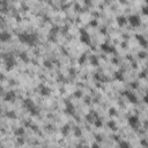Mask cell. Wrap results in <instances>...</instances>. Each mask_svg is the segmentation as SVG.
Instances as JSON below:
<instances>
[{
    "mask_svg": "<svg viewBox=\"0 0 148 148\" xmlns=\"http://www.w3.org/2000/svg\"><path fill=\"white\" fill-rule=\"evenodd\" d=\"M19 39H20L22 43L31 45V44H34L36 38H35L33 35H29V34H20L19 35Z\"/></svg>",
    "mask_w": 148,
    "mask_h": 148,
    "instance_id": "obj_1",
    "label": "cell"
},
{
    "mask_svg": "<svg viewBox=\"0 0 148 148\" xmlns=\"http://www.w3.org/2000/svg\"><path fill=\"white\" fill-rule=\"evenodd\" d=\"M128 22L133 27H138L139 24H140V20H139V17L137 15H131V16L128 17Z\"/></svg>",
    "mask_w": 148,
    "mask_h": 148,
    "instance_id": "obj_2",
    "label": "cell"
},
{
    "mask_svg": "<svg viewBox=\"0 0 148 148\" xmlns=\"http://www.w3.org/2000/svg\"><path fill=\"white\" fill-rule=\"evenodd\" d=\"M81 40L83 42L84 44H89L90 43V37L87 34V31H81Z\"/></svg>",
    "mask_w": 148,
    "mask_h": 148,
    "instance_id": "obj_3",
    "label": "cell"
},
{
    "mask_svg": "<svg viewBox=\"0 0 148 148\" xmlns=\"http://www.w3.org/2000/svg\"><path fill=\"white\" fill-rule=\"evenodd\" d=\"M128 123H130V125H131V126L135 127V126L138 125V123H139L138 117H135V116H133V117H130V119H128Z\"/></svg>",
    "mask_w": 148,
    "mask_h": 148,
    "instance_id": "obj_4",
    "label": "cell"
},
{
    "mask_svg": "<svg viewBox=\"0 0 148 148\" xmlns=\"http://www.w3.org/2000/svg\"><path fill=\"white\" fill-rule=\"evenodd\" d=\"M102 49H103L105 52H111V51H113V49L111 46H109L108 44H103V45H102Z\"/></svg>",
    "mask_w": 148,
    "mask_h": 148,
    "instance_id": "obj_5",
    "label": "cell"
},
{
    "mask_svg": "<svg viewBox=\"0 0 148 148\" xmlns=\"http://www.w3.org/2000/svg\"><path fill=\"white\" fill-rule=\"evenodd\" d=\"M127 97H128V100H130V101L132 102V103H135V102H137V98H135V96L133 94H131V93H127Z\"/></svg>",
    "mask_w": 148,
    "mask_h": 148,
    "instance_id": "obj_6",
    "label": "cell"
},
{
    "mask_svg": "<svg viewBox=\"0 0 148 148\" xmlns=\"http://www.w3.org/2000/svg\"><path fill=\"white\" fill-rule=\"evenodd\" d=\"M119 147H120V148H130V145H128L127 142H125V141H120Z\"/></svg>",
    "mask_w": 148,
    "mask_h": 148,
    "instance_id": "obj_7",
    "label": "cell"
}]
</instances>
